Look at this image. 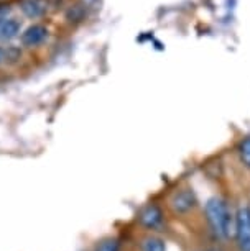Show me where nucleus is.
Instances as JSON below:
<instances>
[{
    "mask_svg": "<svg viewBox=\"0 0 250 251\" xmlns=\"http://www.w3.org/2000/svg\"><path fill=\"white\" fill-rule=\"evenodd\" d=\"M204 214L212 233L221 240H229L234 235V217L227 202L221 197H211L206 202Z\"/></svg>",
    "mask_w": 250,
    "mask_h": 251,
    "instance_id": "nucleus-1",
    "label": "nucleus"
},
{
    "mask_svg": "<svg viewBox=\"0 0 250 251\" xmlns=\"http://www.w3.org/2000/svg\"><path fill=\"white\" fill-rule=\"evenodd\" d=\"M234 236L240 251H250V207L244 205L235 212Z\"/></svg>",
    "mask_w": 250,
    "mask_h": 251,
    "instance_id": "nucleus-2",
    "label": "nucleus"
},
{
    "mask_svg": "<svg viewBox=\"0 0 250 251\" xmlns=\"http://www.w3.org/2000/svg\"><path fill=\"white\" fill-rule=\"evenodd\" d=\"M139 220H140V224L148 230H162L165 225L162 208L158 205H155V203H150V205L141 208Z\"/></svg>",
    "mask_w": 250,
    "mask_h": 251,
    "instance_id": "nucleus-3",
    "label": "nucleus"
},
{
    "mask_svg": "<svg viewBox=\"0 0 250 251\" xmlns=\"http://www.w3.org/2000/svg\"><path fill=\"white\" fill-rule=\"evenodd\" d=\"M197 205L196 194L191 189H185V191L176 192L171 199V208L176 214H186V212L193 210Z\"/></svg>",
    "mask_w": 250,
    "mask_h": 251,
    "instance_id": "nucleus-4",
    "label": "nucleus"
},
{
    "mask_svg": "<svg viewBox=\"0 0 250 251\" xmlns=\"http://www.w3.org/2000/svg\"><path fill=\"white\" fill-rule=\"evenodd\" d=\"M48 38V30L41 25H31L22 35V43L25 46H38Z\"/></svg>",
    "mask_w": 250,
    "mask_h": 251,
    "instance_id": "nucleus-5",
    "label": "nucleus"
},
{
    "mask_svg": "<svg viewBox=\"0 0 250 251\" xmlns=\"http://www.w3.org/2000/svg\"><path fill=\"white\" fill-rule=\"evenodd\" d=\"M20 28L22 23L17 18H7V17L0 18V40L3 41L13 40L20 33Z\"/></svg>",
    "mask_w": 250,
    "mask_h": 251,
    "instance_id": "nucleus-6",
    "label": "nucleus"
},
{
    "mask_svg": "<svg viewBox=\"0 0 250 251\" xmlns=\"http://www.w3.org/2000/svg\"><path fill=\"white\" fill-rule=\"evenodd\" d=\"M20 8L28 18H40L46 13V2L45 0H22Z\"/></svg>",
    "mask_w": 250,
    "mask_h": 251,
    "instance_id": "nucleus-7",
    "label": "nucleus"
},
{
    "mask_svg": "<svg viewBox=\"0 0 250 251\" xmlns=\"http://www.w3.org/2000/svg\"><path fill=\"white\" fill-rule=\"evenodd\" d=\"M141 251H167V245L158 236H147L141 241Z\"/></svg>",
    "mask_w": 250,
    "mask_h": 251,
    "instance_id": "nucleus-8",
    "label": "nucleus"
},
{
    "mask_svg": "<svg viewBox=\"0 0 250 251\" xmlns=\"http://www.w3.org/2000/svg\"><path fill=\"white\" fill-rule=\"evenodd\" d=\"M239 154H240V161L244 163V166L250 168V136L242 140V143L239 146Z\"/></svg>",
    "mask_w": 250,
    "mask_h": 251,
    "instance_id": "nucleus-9",
    "label": "nucleus"
},
{
    "mask_svg": "<svg viewBox=\"0 0 250 251\" xmlns=\"http://www.w3.org/2000/svg\"><path fill=\"white\" fill-rule=\"evenodd\" d=\"M119 248H120L119 240L106 238V240H102L101 243L96 246V250H94V251H119Z\"/></svg>",
    "mask_w": 250,
    "mask_h": 251,
    "instance_id": "nucleus-10",
    "label": "nucleus"
},
{
    "mask_svg": "<svg viewBox=\"0 0 250 251\" xmlns=\"http://www.w3.org/2000/svg\"><path fill=\"white\" fill-rule=\"evenodd\" d=\"M83 7H74V8H71V10L68 12V18H69V20L71 22H78V20H81V18H83Z\"/></svg>",
    "mask_w": 250,
    "mask_h": 251,
    "instance_id": "nucleus-11",
    "label": "nucleus"
},
{
    "mask_svg": "<svg viewBox=\"0 0 250 251\" xmlns=\"http://www.w3.org/2000/svg\"><path fill=\"white\" fill-rule=\"evenodd\" d=\"M0 59H2V51H0Z\"/></svg>",
    "mask_w": 250,
    "mask_h": 251,
    "instance_id": "nucleus-12",
    "label": "nucleus"
},
{
    "mask_svg": "<svg viewBox=\"0 0 250 251\" xmlns=\"http://www.w3.org/2000/svg\"><path fill=\"white\" fill-rule=\"evenodd\" d=\"M211 251H219V250H211Z\"/></svg>",
    "mask_w": 250,
    "mask_h": 251,
    "instance_id": "nucleus-13",
    "label": "nucleus"
}]
</instances>
